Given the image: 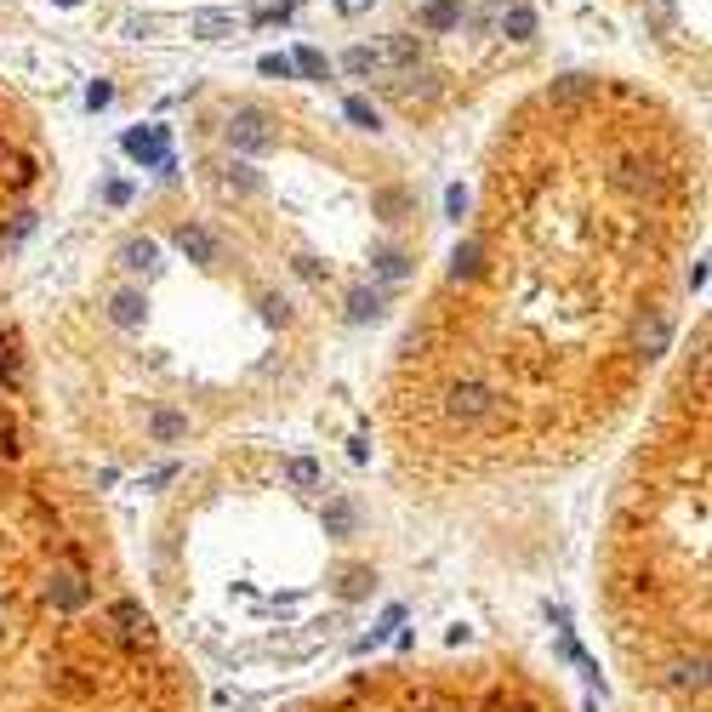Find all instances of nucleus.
Segmentation results:
<instances>
[{
	"label": "nucleus",
	"instance_id": "obj_1",
	"mask_svg": "<svg viewBox=\"0 0 712 712\" xmlns=\"http://www.w3.org/2000/svg\"><path fill=\"white\" fill-rule=\"evenodd\" d=\"M40 171H46V155L35 148L24 103L0 85V251H6L12 240H24L17 228H6V217H29L17 200H24V194L40 183Z\"/></svg>",
	"mask_w": 712,
	"mask_h": 712
},
{
	"label": "nucleus",
	"instance_id": "obj_2",
	"mask_svg": "<svg viewBox=\"0 0 712 712\" xmlns=\"http://www.w3.org/2000/svg\"><path fill=\"white\" fill-rule=\"evenodd\" d=\"M496 387L485 376H462V382H450V394H445V416L450 422H485L496 411Z\"/></svg>",
	"mask_w": 712,
	"mask_h": 712
},
{
	"label": "nucleus",
	"instance_id": "obj_3",
	"mask_svg": "<svg viewBox=\"0 0 712 712\" xmlns=\"http://www.w3.org/2000/svg\"><path fill=\"white\" fill-rule=\"evenodd\" d=\"M667 342H673V314H667V308H644V319H638V354L656 359V354H667Z\"/></svg>",
	"mask_w": 712,
	"mask_h": 712
},
{
	"label": "nucleus",
	"instance_id": "obj_4",
	"mask_svg": "<svg viewBox=\"0 0 712 712\" xmlns=\"http://www.w3.org/2000/svg\"><path fill=\"white\" fill-rule=\"evenodd\" d=\"M228 143L240 148V155H263V148H274V132L263 125V115H256V109H246L240 120L228 125Z\"/></svg>",
	"mask_w": 712,
	"mask_h": 712
},
{
	"label": "nucleus",
	"instance_id": "obj_5",
	"mask_svg": "<svg viewBox=\"0 0 712 712\" xmlns=\"http://www.w3.org/2000/svg\"><path fill=\"white\" fill-rule=\"evenodd\" d=\"M177 251L188 256V263H217V256H223V240H217L211 228L188 223V228H177Z\"/></svg>",
	"mask_w": 712,
	"mask_h": 712
},
{
	"label": "nucleus",
	"instance_id": "obj_6",
	"mask_svg": "<svg viewBox=\"0 0 712 712\" xmlns=\"http://www.w3.org/2000/svg\"><path fill=\"white\" fill-rule=\"evenodd\" d=\"M85 598H92V587H85L80 570H57L52 576V604L57 610H85Z\"/></svg>",
	"mask_w": 712,
	"mask_h": 712
},
{
	"label": "nucleus",
	"instance_id": "obj_7",
	"mask_svg": "<svg viewBox=\"0 0 712 712\" xmlns=\"http://www.w3.org/2000/svg\"><path fill=\"white\" fill-rule=\"evenodd\" d=\"M109 621H115V633H120L125 644H148V616L137 610V604H132V598H120Z\"/></svg>",
	"mask_w": 712,
	"mask_h": 712
},
{
	"label": "nucleus",
	"instance_id": "obj_8",
	"mask_svg": "<svg viewBox=\"0 0 712 712\" xmlns=\"http://www.w3.org/2000/svg\"><path fill=\"white\" fill-rule=\"evenodd\" d=\"M354 530H359V507L348 502V496L326 502V536H354Z\"/></svg>",
	"mask_w": 712,
	"mask_h": 712
},
{
	"label": "nucleus",
	"instance_id": "obj_9",
	"mask_svg": "<svg viewBox=\"0 0 712 712\" xmlns=\"http://www.w3.org/2000/svg\"><path fill=\"white\" fill-rule=\"evenodd\" d=\"M188 29L200 35V40H223V35H240V17H217V12H200V17H188Z\"/></svg>",
	"mask_w": 712,
	"mask_h": 712
},
{
	"label": "nucleus",
	"instance_id": "obj_10",
	"mask_svg": "<svg viewBox=\"0 0 712 712\" xmlns=\"http://www.w3.org/2000/svg\"><path fill=\"white\" fill-rule=\"evenodd\" d=\"M115 326H125V331L143 326V296H137V291H120V296H115Z\"/></svg>",
	"mask_w": 712,
	"mask_h": 712
},
{
	"label": "nucleus",
	"instance_id": "obj_11",
	"mask_svg": "<svg viewBox=\"0 0 712 712\" xmlns=\"http://www.w3.org/2000/svg\"><path fill=\"white\" fill-rule=\"evenodd\" d=\"M286 479H291L296 490H319V479H326V473H319V462H308V456H296V462L286 467Z\"/></svg>",
	"mask_w": 712,
	"mask_h": 712
},
{
	"label": "nucleus",
	"instance_id": "obj_12",
	"mask_svg": "<svg viewBox=\"0 0 712 712\" xmlns=\"http://www.w3.org/2000/svg\"><path fill=\"white\" fill-rule=\"evenodd\" d=\"M296 69L308 75V80H331V57L314 52V46H302V52H296Z\"/></svg>",
	"mask_w": 712,
	"mask_h": 712
},
{
	"label": "nucleus",
	"instance_id": "obj_13",
	"mask_svg": "<svg viewBox=\"0 0 712 712\" xmlns=\"http://www.w3.org/2000/svg\"><path fill=\"white\" fill-rule=\"evenodd\" d=\"M125 155H137V160H160V132H132V137H125Z\"/></svg>",
	"mask_w": 712,
	"mask_h": 712
},
{
	"label": "nucleus",
	"instance_id": "obj_14",
	"mask_svg": "<svg viewBox=\"0 0 712 712\" xmlns=\"http://www.w3.org/2000/svg\"><path fill=\"white\" fill-rule=\"evenodd\" d=\"M120 263L132 268V274H137V268H155V246H148V240H132V246L120 251Z\"/></svg>",
	"mask_w": 712,
	"mask_h": 712
},
{
	"label": "nucleus",
	"instance_id": "obj_15",
	"mask_svg": "<svg viewBox=\"0 0 712 712\" xmlns=\"http://www.w3.org/2000/svg\"><path fill=\"white\" fill-rule=\"evenodd\" d=\"M348 308H354V319H376L382 314V291H354Z\"/></svg>",
	"mask_w": 712,
	"mask_h": 712
},
{
	"label": "nucleus",
	"instance_id": "obj_16",
	"mask_svg": "<svg viewBox=\"0 0 712 712\" xmlns=\"http://www.w3.org/2000/svg\"><path fill=\"white\" fill-rule=\"evenodd\" d=\"M183 434H188V422H183V416H171V411L155 416V439H183Z\"/></svg>",
	"mask_w": 712,
	"mask_h": 712
},
{
	"label": "nucleus",
	"instance_id": "obj_17",
	"mask_svg": "<svg viewBox=\"0 0 712 712\" xmlns=\"http://www.w3.org/2000/svg\"><path fill=\"white\" fill-rule=\"evenodd\" d=\"M256 69H263L268 80H291V69H296V63H291V57H279V52H268L263 63H256Z\"/></svg>",
	"mask_w": 712,
	"mask_h": 712
},
{
	"label": "nucleus",
	"instance_id": "obj_18",
	"mask_svg": "<svg viewBox=\"0 0 712 712\" xmlns=\"http://www.w3.org/2000/svg\"><path fill=\"white\" fill-rule=\"evenodd\" d=\"M427 24H434V29H450V24H462V6H445V0H439V6H427Z\"/></svg>",
	"mask_w": 712,
	"mask_h": 712
},
{
	"label": "nucleus",
	"instance_id": "obj_19",
	"mask_svg": "<svg viewBox=\"0 0 712 712\" xmlns=\"http://www.w3.org/2000/svg\"><path fill=\"white\" fill-rule=\"evenodd\" d=\"M530 29H536V24H530V12H525V6H513V12H507V35H513V40H530Z\"/></svg>",
	"mask_w": 712,
	"mask_h": 712
},
{
	"label": "nucleus",
	"instance_id": "obj_20",
	"mask_svg": "<svg viewBox=\"0 0 712 712\" xmlns=\"http://www.w3.org/2000/svg\"><path fill=\"white\" fill-rule=\"evenodd\" d=\"M365 587H371V570H354V576H348V587H342V593H348V598H359Z\"/></svg>",
	"mask_w": 712,
	"mask_h": 712
},
{
	"label": "nucleus",
	"instance_id": "obj_21",
	"mask_svg": "<svg viewBox=\"0 0 712 712\" xmlns=\"http://www.w3.org/2000/svg\"><path fill=\"white\" fill-rule=\"evenodd\" d=\"M336 6H342V12H365V6H371V0H336Z\"/></svg>",
	"mask_w": 712,
	"mask_h": 712
},
{
	"label": "nucleus",
	"instance_id": "obj_22",
	"mask_svg": "<svg viewBox=\"0 0 712 712\" xmlns=\"http://www.w3.org/2000/svg\"><path fill=\"white\" fill-rule=\"evenodd\" d=\"M63 6H80V0H63Z\"/></svg>",
	"mask_w": 712,
	"mask_h": 712
},
{
	"label": "nucleus",
	"instance_id": "obj_23",
	"mask_svg": "<svg viewBox=\"0 0 712 712\" xmlns=\"http://www.w3.org/2000/svg\"><path fill=\"white\" fill-rule=\"evenodd\" d=\"M496 6H513V0H496Z\"/></svg>",
	"mask_w": 712,
	"mask_h": 712
}]
</instances>
